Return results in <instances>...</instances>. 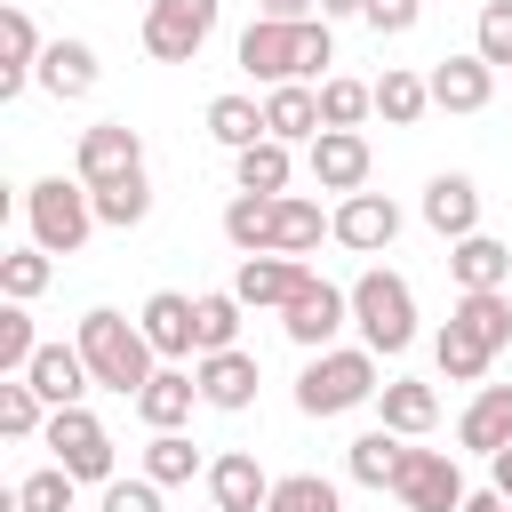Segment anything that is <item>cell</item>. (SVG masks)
Wrapping results in <instances>:
<instances>
[{
  "instance_id": "obj_1",
  "label": "cell",
  "mask_w": 512,
  "mask_h": 512,
  "mask_svg": "<svg viewBox=\"0 0 512 512\" xmlns=\"http://www.w3.org/2000/svg\"><path fill=\"white\" fill-rule=\"evenodd\" d=\"M72 344H80L88 376H96L104 392H120V400H136V392L152 384V368H160V352H152L144 320L112 312V304H88V312H80V328H72Z\"/></svg>"
},
{
  "instance_id": "obj_2",
  "label": "cell",
  "mask_w": 512,
  "mask_h": 512,
  "mask_svg": "<svg viewBox=\"0 0 512 512\" xmlns=\"http://www.w3.org/2000/svg\"><path fill=\"white\" fill-rule=\"evenodd\" d=\"M352 328H360V344H368L376 360L408 352V344H416V288H408L400 272L368 264V272L352 280Z\"/></svg>"
},
{
  "instance_id": "obj_3",
  "label": "cell",
  "mask_w": 512,
  "mask_h": 512,
  "mask_svg": "<svg viewBox=\"0 0 512 512\" xmlns=\"http://www.w3.org/2000/svg\"><path fill=\"white\" fill-rule=\"evenodd\" d=\"M384 384H376V352L368 344H328V352H312L304 360V376H296V408L304 416H344V408H360V400H376Z\"/></svg>"
},
{
  "instance_id": "obj_4",
  "label": "cell",
  "mask_w": 512,
  "mask_h": 512,
  "mask_svg": "<svg viewBox=\"0 0 512 512\" xmlns=\"http://www.w3.org/2000/svg\"><path fill=\"white\" fill-rule=\"evenodd\" d=\"M24 224H32V248L48 256H80L88 232H96V192L80 176H40L24 192Z\"/></svg>"
},
{
  "instance_id": "obj_5",
  "label": "cell",
  "mask_w": 512,
  "mask_h": 512,
  "mask_svg": "<svg viewBox=\"0 0 512 512\" xmlns=\"http://www.w3.org/2000/svg\"><path fill=\"white\" fill-rule=\"evenodd\" d=\"M40 440H48V456H56L80 488H104V480H112V432H104L80 400H72V408H48V432H40Z\"/></svg>"
},
{
  "instance_id": "obj_6",
  "label": "cell",
  "mask_w": 512,
  "mask_h": 512,
  "mask_svg": "<svg viewBox=\"0 0 512 512\" xmlns=\"http://www.w3.org/2000/svg\"><path fill=\"white\" fill-rule=\"evenodd\" d=\"M216 32V0H152L144 8V56L152 64H192Z\"/></svg>"
},
{
  "instance_id": "obj_7",
  "label": "cell",
  "mask_w": 512,
  "mask_h": 512,
  "mask_svg": "<svg viewBox=\"0 0 512 512\" xmlns=\"http://www.w3.org/2000/svg\"><path fill=\"white\" fill-rule=\"evenodd\" d=\"M344 320H352V288H336V280H320V272L280 304V328H288V344H304V352H328Z\"/></svg>"
},
{
  "instance_id": "obj_8",
  "label": "cell",
  "mask_w": 512,
  "mask_h": 512,
  "mask_svg": "<svg viewBox=\"0 0 512 512\" xmlns=\"http://www.w3.org/2000/svg\"><path fill=\"white\" fill-rule=\"evenodd\" d=\"M392 496L408 512H464V472L448 448H408L400 472H392Z\"/></svg>"
},
{
  "instance_id": "obj_9",
  "label": "cell",
  "mask_w": 512,
  "mask_h": 512,
  "mask_svg": "<svg viewBox=\"0 0 512 512\" xmlns=\"http://www.w3.org/2000/svg\"><path fill=\"white\" fill-rule=\"evenodd\" d=\"M304 24V16H296ZM296 24H280V16H256L248 32H240V72L248 80H264V88H280V80H304V40H296Z\"/></svg>"
},
{
  "instance_id": "obj_10",
  "label": "cell",
  "mask_w": 512,
  "mask_h": 512,
  "mask_svg": "<svg viewBox=\"0 0 512 512\" xmlns=\"http://www.w3.org/2000/svg\"><path fill=\"white\" fill-rule=\"evenodd\" d=\"M304 168H312V184L320 192H360L368 184V168H376V152H368V136L360 128H320L312 144H304Z\"/></svg>"
},
{
  "instance_id": "obj_11",
  "label": "cell",
  "mask_w": 512,
  "mask_h": 512,
  "mask_svg": "<svg viewBox=\"0 0 512 512\" xmlns=\"http://www.w3.org/2000/svg\"><path fill=\"white\" fill-rule=\"evenodd\" d=\"M328 240H344V248H360V256H376V248H392L400 240V208L384 200V192H344L336 208H328Z\"/></svg>"
},
{
  "instance_id": "obj_12",
  "label": "cell",
  "mask_w": 512,
  "mask_h": 512,
  "mask_svg": "<svg viewBox=\"0 0 512 512\" xmlns=\"http://www.w3.org/2000/svg\"><path fill=\"white\" fill-rule=\"evenodd\" d=\"M128 168H144V136H136L128 120L80 128V152H72V176H80V184H112V176H128Z\"/></svg>"
},
{
  "instance_id": "obj_13",
  "label": "cell",
  "mask_w": 512,
  "mask_h": 512,
  "mask_svg": "<svg viewBox=\"0 0 512 512\" xmlns=\"http://www.w3.org/2000/svg\"><path fill=\"white\" fill-rule=\"evenodd\" d=\"M144 336L160 360H200V296H176V288H152L144 296Z\"/></svg>"
},
{
  "instance_id": "obj_14",
  "label": "cell",
  "mask_w": 512,
  "mask_h": 512,
  "mask_svg": "<svg viewBox=\"0 0 512 512\" xmlns=\"http://www.w3.org/2000/svg\"><path fill=\"white\" fill-rule=\"evenodd\" d=\"M192 376H200V408H224V416L256 408V384H264L256 352H240V344H232V352H200Z\"/></svg>"
},
{
  "instance_id": "obj_15",
  "label": "cell",
  "mask_w": 512,
  "mask_h": 512,
  "mask_svg": "<svg viewBox=\"0 0 512 512\" xmlns=\"http://www.w3.org/2000/svg\"><path fill=\"white\" fill-rule=\"evenodd\" d=\"M424 80H432V104H440V112H488V96H496V64H488L480 48L440 56Z\"/></svg>"
},
{
  "instance_id": "obj_16",
  "label": "cell",
  "mask_w": 512,
  "mask_h": 512,
  "mask_svg": "<svg viewBox=\"0 0 512 512\" xmlns=\"http://www.w3.org/2000/svg\"><path fill=\"white\" fill-rule=\"evenodd\" d=\"M304 280H312V272H304V256H272V248H264V256H240L232 296H240L248 312H280V304H288Z\"/></svg>"
},
{
  "instance_id": "obj_17",
  "label": "cell",
  "mask_w": 512,
  "mask_h": 512,
  "mask_svg": "<svg viewBox=\"0 0 512 512\" xmlns=\"http://www.w3.org/2000/svg\"><path fill=\"white\" fill-rule=\"evenodd\" d=\"M40 56H48L40 24H32L24 8H0V104H8V96H24V88L40 80Z\"/></svg>"
},
{
  "instance_id": "obj_18",
  "label": "cell",
  "mask_w": 512,
  "mask_h": 512,
  "mask_svg": "<svg viewBox=\"0 0 512 512\" xmlns=\"http://www.w3.org/2000/svg\"><path fill=\"white\" fill-rule=\"evenodd\" d=\"M424 224H432L440 240H464V232H480V184H472L464 168H440V176L424 184Z\"/></svg>"
},
{
  "instance_id": "obj_19",
  "label": "cell",
  "mask_w": 512,
  "mask_h": 512,
  "mask_svg": "<svg viewBox=\"0 0 512 512\" xmlns=\"http://www.w3.org/2000/svg\"><path fill=\"white\" fill-rule=\"evenodd\" d=\"M208 496H216V512H264V504H272V472H264L248 448H224V456L208 464Z\"/></svg>"
},
{
  "instance_id": "obj_20",
  "label": "cell",
  "mask_w": 512,
  "mask_h": 512,
  "mask_svg": "<svg viewBox=\"0 0 512 512\" xmlns=\"http://www.w3.org/2000/svg\"><path fill=\"white\" fill-rule=\"evenodd\" d=\"M192 400H200V376H192V368H176V360H160V368H152V384L136 392V416H144L152 432H184Z\"/></svg>"
},
{
  "instance_id": "obj_21",
  "label": "cell",
  "mask_w": 512,
  "mask_h": 512,
  "mask_svg": "<svg viewBox=\"0 0 512 512\" xmlns=\"http://www.w3.org/2000/svg\"><path fill=\"white\" fill-rule=\"evenodd\" d=\"M456 448H472V456L512 448V384H480L472 392V408L456 416Z\"/></svg>"
},
{
  "instance_id": "obj_22",
  "label": "cell",
  "mask_w": 512,
  "mask_h": 512,
  "mask_svg": "<svg viewBox=\"0 0 512 512\" xmlns=\"http://www.w3.org/2000/svg\"><path fill=\"white\" fill-rule=\"evenodd\" d=\"M24 376H32V392H40L48 408H72V400H88V384H96V376H88V360H80V344H40Z\"/></svg>"
},
{
  "instance_id": "obj_23",
  "label": "cell",
  "mask_w": 512,
  "mask_h": 512,
  "mask_svg": "<svg viewBox=\"0 0 512 512\" xmlns=\"http://www.w3.org/2000/svg\"><path fill=\"white\" fill-rule=\"evenodd\" d=\"M448 280L456 288H512V248L488 232H464V240H448Z\"/></svg>"
},
{
  "instance_id": "obj_24",
  "label": "cell",
  "mask_w": 512,
  "mask_h": 512,
  "mask_svg": "<svg viewBox=\"0 0 512 512\" xmlns=\"http://www.w3.org/2000/svg\"><path fill=\"white\" fill-rule=\"evenodd\" d=\"M96 80H104V64H96V48H88V40H48V56H40V88H48L56 104L88 96Z\"/></svg>"
},
{
  "instance_id": "obj_25",
  "label": "cell",
  "mask_w": 512,
  "mask_h": 512,
  "mask_svg": "<svg viewBox=\"0 0 512 512\" xmlns=\"http://www.w3.org/2000/svg\"><path fill=\"white\" fill-rule=\"evenodd\" d=\"M264 136H280V144H312V136H320V88L280 80V88L264 96Z\"/></svg>"
},
{
  "instance_id": "obj_26",
  "label": "cell",
  "mask_w": 512,
  "mask_h": 512,
  "mask_svg": "<svg viewBox=\"0 0 512 512\" xmlns=\"http://www.w3.org/2000/svg\"><path fill=\"white\" fill-rule=\"evenodd\" d=\"M328 240V216H320V200H304V192H280L272 200V256H312Z\"/></svg>"
},
{
  "instance_id": "obj_27",
  "label": "cell",
  "mask_w": 512,
  "mask_h": 512,
  "mask_svg": "<svg viewBox=\"0 0 512 512\" xmlns=\"http://www.w3.org/2000/svg\"><path fill=\"white\" fill-rule=\"evenodd\" d=\"M376 416H384L400 440H424V432L440 424V392H432V384H416V376H392V384L376 392Z\"/></svg>"
},
{
  "instance_id": "obj_28",
  "label": "cell",
  "mask_w": 512,
  "mask_h": 512,
  "mask_svg": "<svg viewBox=\"0 0 512 512\" xmlns=\"http://www.w3.org/2000/svg\"><path fill=\"white\" fill-rule=\"evenodd\" d=\"M400 456H408V440H400L392 424H376V432H360V440L344 448V472H352L360 488H392V472H400Z\"/></svg>"
},
{
  "instance_id": "obj_29",
  "label": "cell",
  "mask_w": 512,
  "mask_h": 512,
  "mask_svg": "<svg viewBox=\"0 0 512 512\" xmlns=\"http://www.w3.org/2000/svg\"><path fill=\"white\" fill-rule=\"evenodd\" d=\"M288 176H296V160H288L280 136H256L248 152H232V184L240 192H288Z\"/></svg>"
},
{
  "instance_id": "obj_30",
  "label": "cell",
  "mask_w": 512,
  "mask_h": 512,
  "mask_svg": "<svg viewBox=\"0 0 512 512\" xmlns=\"http://www.w3.org/2000/svg\"><path fill=\"white\" fill-rule=\"evenodd\" d=\"M88 192H96V224H112V232H128V224L152 216V176H144V168L112 176V184H88Z\"/></svg>"
},
{
  "instance_id": "obj_31",
  "label": "cell",
  "mask_w": 512,
  "mask_h": 512,
  "mask_svg": "<svg viewBox=\"0 0 512 512\" xmlns=\"http://www.w3.org/2000/svg\"><path fill=\"white\" fill-rule=\"evenodd\" d=\"M432 360H440V376H448V384H480V376L496 368V352H488L464 320H448V328L432 336Z\"/></svg>"
},
{
  "instance_id": "obj_32",
  "label": "cell",
  "mask_w": 512,
  "mask_h": 512,
  "mask_svg": "<svg viewBox=\"0 0 512 512\" xmlns=\"http://www.w3.org/2000/svg\"><path fill=\"white\" fill-rule=\"evenodd\" d=\"M448 320H464L488 352H504V344H512V296H504V288H464Z\"/></svg>"
},
{
  "instance_id": "obj_33",
  "label": "cell",
  "mask_w": 512,
  "mask_h": 512,
  "mask_svg": "<svg viewBox=\"0 0 512 512\" xmlns=\"http://www.w3.org/2000/svg\"><path fill=\"white\" fill-rule=\"evenodd\" d=\"M376 112H384L392 128H416V120L432 112V80H424V72H400V64H384V80H376Z\"/></svg>"
},
{
  "instance_id": "obj_34",
  "label": "cell",
  "mask_w": 512,
  "mask_h": 512,
  "mask_svg": "<svg viewBox=\"0 0 512 512\" xmlns=\"http://www.w3.org/2000/svg\"><path fill=\"white\" fill-rule=\"evenodd\" d=\"M272 200H280V192H232V200H224V240H232L240 256H264V240H272Z\"/></svg>"
},
{
  "instance_id": "obj_35",
  "label": "cell",
  "mask_w": 512,
  "mask_h": 512,
  "mask_svg": "<svg viewBox=\"0 0 512 512\" xmlns=\"http://www.w3.org/2000/svg\"><path fill=\"white\" fill-rule=\"evenodd\" d=\"M368 112H376V80H344V72L320 80V128H360Z\"/></svg>"
},
{
  "instance_id": "obj_36",
  "label": "cell",
  "mask_w": 512,
  "mask_h": 512,
  "mask_svg": "<svg viewBox=\"0 0 512 512\" xmlns=\"http://www.w3.org/2000/svg\"><path fill=\"white\" fill-rule=\"evenodd\" d=\"M208 136H216L224 152H248V144L264 136V104H256V96H216V104H208Z\"/></svg>"
},
{
  "instance_id": "obj_37",
  "label": "cell",
  "mask_w": 512,
  "mask_h": 512,
  "mask_svg": "<svg viewBox=\"0 0 512 512\" xmlns=\"http://www.w3.org/2000/svg\"><path fill=\"white\" fill-rule=\"evenodd\" d=\"M0 432L8 440H40L48 432V400L32 392V376H0Z\"/></svg>"
},
{
  "instance_id": "obj_38",
  "label": "cell",
  "mask_w": 512,
  "mask_h": 512,
  "mask_svg": "<svg viewBox=\"0 0 512 512\" xmlns=\"http://www.w3.org/2000/svg\"><path fill=\"white\" fill-rule=\"evenodd\" d=\"M144 472H152L160 488H184V480L208 472V464H200V448H192L184 432H152V440H144Z\"/></svg>"
},
{
  "instance_id": "obj_39",
  "label": "cell",
  "mask_w": 512,
  "mask_h": 512,
  "mask_svg": "<svg viewBox=\"0 0 512 512\" xmlns=\"http://www.w3.org/2000/svg\"><path fill=\"white\" fill-rule=\"evenodd\" d=\"M264 512H344V488L320 480V472H288V480H272V504Z\"/></svg>"
},
{
  "instance_id": "obj_40",
  "label": "cell",
  "mask_w": 512,
  "mask_h": 512,
  "mask_svg": "<svg viewBox=\"0 0 512 512\" xmlns=\"http://www.w3.org/2000/svg\"><path fill=\"white\" fill-rule=\"evenodd\" d=\"M48 280H56V256H48V248H8V256H0V296L32 304Z\"/></svg>"
},
{
  "instance_id": "obj_41",
  "label": "cell",
  "mask_w": 512,
  "mask_h": 512,
  "mask_svg": "<svg viewBox=\"0 0 512 512\" xmlns=\"http://www.w3.org/2000/svg\"><path fill=\"white\" fill-rule=\"evenodd\" d=\"M72 496H80V480L64 464H40L16 480V512H72Z\"/></svg>"
},
{
  "instance_id": "obj_42",
  "label": "cell",
  "mask_w": 512,
  "mask_h": 512,
  "mask_svg": "<svg viewBox=\"0 0 512 512\" xmlns=\"http://www.w3.org/2000/svg\"><path fill=\"white\" fill-rule=\"evenodd\" d=\"M240 312H248V304H240L232 288H208V296H200V352H232V344H240Z\"/></svg>"
},
{
  "instance_id": "obj_43",
  "label": "cell",
  "mask_w": 512,
  "mask_h": 512,
  "mask_svg": "<svg viewBox=\"0 0 512 512\" xmlns=\"http://www.w3.org/2000/svg\"><path fill=\"white\" fill-rule=\"evenodd\" d=\"M32 352H40V336H32V312L8 296V304H0V376H24V368H32Z\"/></svg>"
},
{
  "instance_id": "obj_44",
  "label": "cell",
  "mask_w": 512,
  "mask_h": 512,
  "mask_svg": "<svg viewBox=\"0 0 512 512\" xmlns=\"http://www.w3.org/2000/svg\"><path fill=\"white\" fill-rule=\"evenodd\" d=\"M472 48L504 72L512 64V0H480V32H472Z\"/></svg>"
},
{
  "instance_id": "obj_45",
  "label": "cell",
  "mask_w": 512,
  "mask_h": 512,
  "mask_svg": "<svg viewBox=\"0 0 512 512\" xmlns=\"http://www.w3.org/2000/svg\"><path fill=\"white\" fill-rule=\"evenodd\" d=\"M96 512H160V480L152 472H136V480H104V496H96Z\"/></svg>"
},
{
  "instance_id": "obj_46",
  "label": "cell",
  "mask_w": 512,
  "mask_h": 512,
  "mask_svg": "<svg viewBox=\"0 0 512 512\" xmlns=\"http://www.w3.org/2000/svg\"><path fill=\"white\" fill-rule=\"evenodd\" d=\"M416 16H424V0H368L360 8L368 32H416Z\"/></svg>"
},
{
  "instance_id": "obj_47",
  "label": "cell",
  "mask_w": 512,
  "mask_h": 512,
  "mask_svg": "<svg viewBox=\"0 0 512 512\" xmlns=\"http://www.w3.org/2000/svg\"><path fill=\"white\" fill-rule=\"evenodd\" d=\"M256 16H280V24H296V16H320V0H256Z\"/></svg>"
},
{
  "instance_id": "obj_48",
  "label": "cell",
  "mask_w": 512,
  "mask_h": 512,
  "mask_svg": "<svg viewBox=\"0 0 512 512\" xmlns=\"http://www.w3.org/2000/svg\"><path fill=\"white\" fill-rule=\"evenodd\" d=\"M488 488H496V496H512V448H496V456H488Z\"/></svg>"
},
{
  "instance_id": "obj_49",
  "label": "cell",
  "mask_w": 512,
  "mask_h": 512,
  "mask_svg": "<svg viewBox=\"0 0 512 512\" xmlns=\"http://www.w3.org/2000/svg\"><path fill=\"white\" fill-rule=\"evenodd\" d=\"M464 512H512V496H496V488H480V496H464Z\"/></svg>"
},
{
  "instance_id": "obj_50",
  "label": "cell",
  "mask_w": 512,
  "mask_h": 512,
  "mask_svg": "<svg viewBox=\"0 0 512 512\" xmlns=\"http://www.w3.org/2000/svg\"><path fill=\"white\" fill-rule=\"evenodd\" d=\"M368 0H320V16H360Z\"/></svg>"
}]
</instances>
